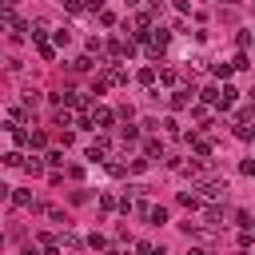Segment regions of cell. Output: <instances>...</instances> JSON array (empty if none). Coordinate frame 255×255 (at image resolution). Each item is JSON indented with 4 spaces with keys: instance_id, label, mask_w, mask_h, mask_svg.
<instances>
[{
    "instance_id": "277c9868",
    "label": "cell",
    "mask_w": 255,
    "mask_h": 255,
    "mask_svg": "<svg viewBox=\"0 0 255 255\" xmlns=\"http://www.w3.org/2000/svg\"><path fill=\"white\" fill-rule=\"evenodd\" d=\"M187 104H191V92H187V88L171 92V108H175V112H179V108H187Z\"/></svg>"
},
{
    "instance_id": "ffe728a7",
    "label": "cell",
    "mask_w": 255,
    "mask_h": 255,
    "mask_svg": "<svg viewBox=\"0 0 255 255\" xmlns=\"http://www.w3.org/2000/svg\"><path fill=\"white\" fill-rule=\"evenodd\" d=\"M56 124H60V128H68V124H72V112H68V108H60V112H56Z\"/></svg>"
},
{
    "instance_id": "4316f807",
    "label": "cell",
    "mask_w": 255,
    "mask_h": 255,
    "mask_svg": "<svg viewBox=\"0 0 255 255\" xmlns=\"http://www.w3.org/2000/svg\"><path fill=\"white\" fill-rule=\"evenodd\" d=\"M235 255H247V251H235Z\"/></svg>"
},
{
    "instance_id": "7a4b0ae2",
    "label": "cell",
    "mask_w": 255,
    "mask_h": 255,
    "mask_svg": "<svg viewBox=\"0 0 255 255\" xmlns=\"http://www.w3.org/2000/svg\"><path fill=\"white\" fill-rule=\"evenodd\" d=\"M92 124H100V128H112V124H116V112L96 104V108H92Z\"/></svg>"
},
{
    "instance_id": "ac0fdd59",
    "label": "cell",
    "mask_w": 255,
    "mask_h": 255,
    "mask_svg": "<svg viewBox=\"0 0 255 255\" xmlns=\"http://www.w3.org/2000/svg\"><path fill=\"white\" fill-rule=\"evenodd\" d=\"M120 135H124V143H135V139H139V128H131V124H128Z\"/></svg>"
},
{
    "instance_id": "ba28073f",
    "label": "cell",
    "mask_w": 255,
    "mask_h": 255,
    "mask_svg": "<svg viewBox=\"0 0 255 255\" xmlns=\"http://www.w3.org/2000/svg\"><path fill=\"white\" fill-rule=\"evenodd\" d=\"M235 135H239V139H255V120H247V124H235Z\"/></svg>"
},
{
    "instance_id": "3957f363",
    "label": "cell",
    "mask_w": 255,
    "mask_h": 255,
    "mask_svg": "<svg viewBox=\"0 0 255 255\" xmlns=\"http://www.w3.org/2000/svg\"><path fill=\"white\" fill-rule=\"evenodd\" d=\"M12 203L16 207H32V191L28 187H12Z\"/></svg>"
},
{
    "instance_id": "83f0119b",
    "label": "cell",
    "mask_w": 255,
    "mask_h": 255,
    "mask_svg": "<svg viewBox=\"0 0 255 255\" xmlns=\"http://www.w3.org/2000/svg\"><path fill=\"white\" fill-rule=\"evenodd\" d=\"M0 247H4V239H0Z\"/></svg>"
},
{
    "instance_id": "8992f818",
    "label": "cell",
    "mask_w": 255,
    "mask_h": 255,
    "mask_svg": "<svg viewBox=\"0 0 255 255\" xmlns=\"http://www.w3.org/2000/svg\"><path fill=\"white\" fill-rule=\"evenodd\" d=\"M191 139V147L199 151V155H211V139H203V135H187Z\"/></svg>"
},
{
    "instance_id": "8fae6325",
    "label": "cell",
    "mask_w": 255,
    "mask_h": 255,
    "mask_svg": "<svg viewBox=\"0 0 255 255\" xmlns=\"http://www.w3.org/2000/svg\"><path fill=\"white\" fill-rule=\"evenodd\" d=\"M147 219H151L155 227H163V223H167V207H151V211H147Z\"/></svg>"
},
{
    "instance_id": "30bf717a",
    "label": "cell",
    "mask_w": 255,
    "mask_h": 255,
    "mask_svg": "<svg viewBox=\"0 0 255 255\" xmlns=\"http://www.w3.org/2000/svg\"><path fill=\"white\" fill-rule=\"evenodd\" d=\"M24 171H28V175H44V159H36V155L24 159Z\"/></svg>"
},
{
    "instance_id": "5bb4252c",
    "label": "cell",
    "mask_w": 255,
    "mask_h": 255,
    "mask_svg": "<svg viewBox=\"0 0 255 255\" xmlns=\"http://www.w3.org/2000/svg\"><path fill=\"white\" fill-rule=\"evenodd\" d=\"M135 80H139V84H147V88H151V84H155V68H139V72H135Z\"/></svg>"
},
{
    "instance_id": "9c48e42d",
    "label": "cell",
    "mask_w": 255,
    "mask_h": 255,
    "mask_svg": "<svg viewBox=\"0 0 255 255\" xmlns=\"http://www.w3.org/2000/svg\"><path fill=\"white\" fill-rule=\"evenodd\" d=\"M36 52H40L44 60H56V44H48V40H36Z\"/></svg>"
},
{
    "instance_id": "52a82bcc",
    "label": "cell",
    "mask_w": 255,
    "mask_h": 255,
    "mask_svg": "<svg viewBox=\"0 0 255 255\" xmlns=\"http://www.w3.org/2000/svg\"><path fill=\"white\" fill-rule=\"evenodd\" d=\"M203 219H207V227H223V211H219V207H207Z\"/></svg>"
},
{
    "instance_id": "603a6c76",
    "label": "cell",
    "mask_w": 255,
    "mask_h": 255,
    "mask_svg": "<svg viewBox=\"0 0 255 255\" xmlns=\"http://www.w3.org/2000/svg\"><path fill=\"white\" fill-rule=\"evenodd\" d=\"M88 247H96V251H100V247H108V239H104V235H88Z\"/></svg>"
},
{
    "instance_id": "6da1fadb",
    "label": "cell",
    "mask_w": 255,
    "mask_h": 255,
    "mask_svg": "<svg viewBox=\"0 0 255 255\" xmlns=\"http://www.w3.org/2000/svg\"><path fill=\"white\" fill-rule=\"evenodd\" d=\"M195 191H199L203 199H219V195H227V179H203Z\"/></svg>"
},
{
    "instance_id": "44dd1931",
    "label": "cell",
    "mask_w": 255,
    "mask_h": 255,
    "mask_svg": "<svg viewBox=\"0 0 255 255\" xmlns=\"http://www.w3.org/2000/svg\"><path fill=\"white\" fill-rule=\"evenodd\" d=\"M60 243H68V247H72V251H80V239H76V235H72V231H64V235H60Z\"/></svg>"
},
{
    "instance_id": "4fadbf2b",
    "label": "cell",
    "mask_w": 255,
    "mask_h": 255,
    "mask_svg": "<svg viewBox=\"0 0 255 255\" xmlns=\"http://www.w3.org/2000/svg\"><path fill=\"white\" fill-rule=\"evenodd\" d=\"M96 64H92V56H80V60H72V72H92Z\"/></svg>"
},
{
    "instance_id": "2e32d148",
    "label": "cell",
    "mask_w": 255,
    "mask_h": 255,
    "mask_svg": "<svg viewBox=\"0 0 255 255\" xmlns=\"http://www.w3.org/2000/svg\"><path fill=\"white\" fill-rule=\"evenodd\" d=\"M179 203H183V207H191V211H195V207H199V195H191V191H179Z\"/></svg>"
},
{
    "instance_id": "7c38bea8",
    "label": "cell",
    "mask_w": 255,
    "mask_h": 255,
    "mask_svg": "<svg viewBox=\"0 0 255 255\" xmlns=\"http://www.w3.org/2000/svg\"><path fill=\"white\" fill-rule=\"evenodd\" d=\"M52 40H56V48H64V44L72 40V28H56V32H52Z\"/></svg>"
},
{
    "instance_id": "484cf974",
    "label": "cell",
    "mask_w": 255,
    "mask_h": 255,
    "mask_svg": "<svg viewBox=\"0 0 255 255\" xmlns=\"http://www.w3.org/2000/svg\"><path fill=\"white\" fill-rule=\"evenodd\" d=\"M187 255H211V251H203V247H191V251H187Z\"/></svg>"
},
{
    "instance_id": "d4e9b609",
    "label": "cell",
    "mask_w": 255,
    "mask_h": 255,
    "mask_svg": "<svg viewBox=\"0 0 255 255\" xmlns=\"http://www.w3.org/2000/svg\"><path fill=\"white\" fill-rule=\"evenodd\" d=\"M8 195H12V187H8L4 179H0V199H8Z\"/></svg>"
},
{
    "instance_id": "9a60e30c",
    "label": "cell",
    "mask_w": 255,
    "mask_h": 255,
    "mask_svg": "<svg viewBox=\"0 0 255 255\" xmlns=\"http://www.w3.org/2000/svg\"><path fill=\"white\" fill-rule=\"evenodd\" d=\"M12 139H16V143H20V147H28V143H32V135H28V131H24V128H16V124H12Z\"/></svg>"
},
{
    "instance_id": "7402d4cb",
    "label": "cell",
    "mask_w": 255,
    "mask_h": 255,
    "mask_svg": "<svg viewBox=\"0 0 255 255\" xmlns=\"http://www.w3.org/2000/svg\"><path fill=\"white\" fill-rule=\"evenodd\" d=\"M44 143H48V135H44V131H32V143H28V147H44Z\"/></svg>"
},
{
    "instance_id": "e0dca14e",
    "label": "cell",
    "mask_w": 255,
    "mask_h": 255,
    "mask_svg": "<svg viewBox=\"0 0 255 255\" xmlns=\"http://www.w3.org/2000/svg\"><path fill=\"white\" fill-rule=\"evenodd\" d=\"M211 72H215V76H219V80H227V76H231V72H235V68H231V64H211Z\"/></svg>"
},
{
    "instance_id": "cb8c5ba5",
    "label": "cell",
    "mask_w": 255,
    "mask_h": 255,
    "mask_svg": "<svg viewBox=\"0 0 255 255\" xmlns=\"http://www.w3.org/2000/svg\"><path fill=\"white\" fill-rule=\"evenodd\" d=\"M239 171H243V175H255V159H243V163H239Z\"/></svg>"
},
{
    "instance_id": "5b68a950",
    "label": "cell",
    "mask_w": 255,
    "mask_h": 255,
    "mask_svg": "<svg viewBox=\"0 0 255 255\" xmlns=\"http://www.w3.org/2000/svg\"><path fill=\"white\" fill-rule=\"evenodd\" d=\"M143 155H147V159H159V155H163V143H159V139H147V143H143Z\"/></svg>"
},
{
    "instance_id": "d6986e66",
    "label": "cell",
    "mask_w": 255,
    "mask_h": 255,
    "mask_svg": "<svg viewBox=\"0 0 255 255\" xmlns=\"http://www.w3.org/2000/svg\"><path fill=\"white\" fill-rule=\"evenodd\" d=\"M4 163H8V167H24V155H20V151H8Z\"/></svg>"
}]
</instances>
